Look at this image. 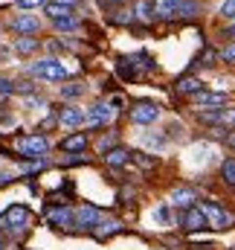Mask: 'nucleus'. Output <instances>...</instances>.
<instances>
[{
	"mask_svg": "<svg viewBox=\"0 0 235 250\" xmlns=\"http://www.w3.org/2000/svg\"><path fill=\"white\" fill-rule=\"evenodd\" d=\"M221 15L224 18H235V0H224L221 3Z\"/></svg>",
	"mask_w": 235,
	"mask_h": 250,
	"instance_id": "bb28decb",
	"label": "nucleus"
},
{
	"mask_svg": "<svg viewBox=\"0 0 235 250\" xmlns=\"http://www.w3.org/2000/svg\"><path fill=\"white\" fill-rule=\"evenodd\" d=\"M180 0H154V15L157 18H175Z\"/></svg>",
	"mask_w": 235,
	"mask_h": 250,
	"instance_id": "a211bd4d",
	"label": "nucleus"
},
{
	"mask_svg": "<svg viewBox=\"0 0 235 250\" xmlns=\"http://www.w3.org/2000/svg\"><path fill=\"white\" fill-rule=\"evenodd\" d=\"M9 93H15V82H9V79L0 76V96H9Z\"/></svg>",
	"mask_w": 235,
	"mask_h": 250,
	"instance_id": "cd10ccee",
	"label": "nucleus"
},
{
	"mask_svg": "<svg viewBox=\"0 0 235 250\" xmlns=\"http://www.w3.org/2000/svg\"><path fill=\"white\" fill-rule=\"evenodd\" d=\"M47 148H50V143H47V137H23V140H18V151H20V157H44L47 154Z\"/></svg>",
	"mask_w": 235,
	"mask_h": 250,
	"instance_id": "7ed1b4c3",
	"label": "nucleus"
},
{
	"mask_svg": "<svg viewBox=\"0 0 235 250\" xmlns=\"http://www.w3.org/2000/svg\"><path fill=\"white\" fill-rule=\"evenodd\" d=\"M200 12H203L200 0H180V3H177L175 18H195V15H200Z\"/></svg>",
	"mask_w": 235,
	"mask_h": 250,
	"instance_id": "2eb2a0df",
	"label": "nucleus"
},
{
	"mask_svg": "<svg viewBox=\"0 0 235 250\" xmlns=\"http://www.w3.org/2000/svg\"><path fill=\"white\" fill-rule=\"evenodd\" d=\"M128 160H131V151H128V148H122V146L111 148V151H105V163H108L111 169H122Z\"/></svg>",
	"mask_w": 235,
	"mask_h": 250,
	"instance_id": "9b49d317",
	"label": "nucleus"
},
{
	"mask_svg": "<svg viewBox=\"0 0 235 250\" xmlns=\"http://www.w3.org/2000/svg\"><path fill=\"white\" fill-rule=\"evenodd\" d=\"M157 117H160V108L154 102H139V105L131 108V123H137V125H148V123H154Z\"/></svg>",
	"mask_w": 235,
	"mask_h": 250,
	"instance_id": "0eeeda50",
	"label": "nucleus"
},
{
	"mask_svg": "<svg viewBox=\"0 0 235 250\" xmlns=\"http://www.w3.org/2000/svg\"><path fill=\"white\" fill-rule=\"evenodd\" d=\"M29 73H32V76H38V79H44V82H61V79H67V67H64L59 59L35 62L32 67H29Z\"/></svg>",
	"mask_w": 235,
	"mask_h": 250,
	"instance_id": "f03ea898",
	"label": "nucleus"
},
{
	"mask_svg": "<svg viewBox=\"0 0 235 250\" xmlns=\"http://www.w3.org/2000/svg\"><path fill=\"white\" fill-rule=\"evenodd\" d=\"M122 230H125V227H122L119 221H99L93 233H96L99 239H108V236H114V233H122Z\"/></svg>",
	"mask_w": 235,
	"mask_h": 250,
	"instance_id": "6ab92c4d",
	"label": "nucleus"
},
{
	"mask_svg": "<svg viewBox=\"0 0 235 250\" xmlns=\"http://www.w3.org/2000/svg\"><path fill=\"white\" fill-rule=\"evenodd\" d=\"M78 163H87V157L78 154V157H67V160H64V166H78Z\"/></svg>",
	"mask_w": 235,
	"mask_h": 250,
	"instance_id": "2f4dec72",
	"label": "nucleus"
},
{
	"mask_svg": "<svg viewBox=\"0 0 235 250\" xmlns=\"http://www.w3.org/2000/svg\"><path fill=\"white\" fill-rule=\"evenodd\" d=\"M114 117H117V108H111V105H105V102H99V105H93V108L84 111V123L90 125V128H96V125H108Z\"/></svg>",
	"mask_w": 235,
	"mask_h": 250,
	"instance_id": "20e7f679",
	"label": "nucleus"
},
{
	"mask_svg": "<svg viewBox=\"0 0 235 250\" xmlns=\"http://www.w3.org/2000/svg\"><path fill=\"white\" fill-rule=\"evenodd\" d=\"M183 227H186V230H203V227H206V218H203V212L197 209V204L183 212Z\"/></svg>",
	"mask_w": 235,
	"mask_h": 250,
	"instance_id": "9d476101",
	"label": "nucleus"
},
{
	"mask_svg": "<svg viewBox=\"0 0 235 250\" xmlns=\"http://www.w3.org/2000/svg\"><path fill=\"white\" fill-rule=\"evenodd\" d=\"M61 148H64V151H84V148H87V134L64 137V140H61Z\"/></svg>",
	"mask_w": 235,
	"mask_h": 250,
	"instance_id": "dca6fc26",
	"label": "nucleus"
},
{
	"mask_svg": "<svg viewBox=\"0 0 235 250\" xmlns=\"http://www.w3.org/2000/svg\"><path fill=\"white\" fill-rule=\"evenodd\" d=\"M53 26L61 32H70V29H78L81 21H78V15H61V18H53Z\"/></svg>",
	"mask_w": 235,
	"mask_h": 250,
	"instance_id": "f3484780",
	"label": "nucleus"
},
{
	"mask_svg": "<svg viewBox=\"0 0 235 250\" xmlns=\"http://www.w3.org/2000/svg\"><path fill=\"white\" fill-rule=\"evenodd\" d=\"M111 3H128V0H111Z\"/></svg>",
	"mask_w": 235,
	"mask_h": 250,
	"instance_id": "e433bc0d",
	"label": "nucleus"
},
{
	"mask_svg": "<svg viewBox=\"0 0 235 250\" xmlns=\"http://www.w3.org/2000/svg\"><path fill=\"white\" fill-rule=\"evenodd\" d=\"M50 221L56 227H70V224H76V215L70 207H56V209H50Z\"/></svg>",
	"mask_w": 235,
	"mask_h": 250,
	"instance_id": "ddd939ff",
	"label": "nucleus"
},
{
	"mask_svg": "<svg viewBox=\"0 0 235 250\" xmlns=\"http://www.w3.org/2000/svg\"><path fill=\"white\" fill-rule=\"evenodd\" d=\"M177 90H180V93H200V90H203V82L195 79V76H186V79L177 82Z\"/></svg>",
	"mask_w": 235,
	"mask_h": 250,
	"instance_id": "aec40b11",
	"label": "nucleus"
},
{
	"mask_svg": "<svg viewBox=\"0 0 235 250\" xmlns=\"http://www.w3.org/2000/svg\"><path fill=\"white\" fill-rule=\"evenodd\" d=\"M114 21H117V23H131V21H134V12H131V15H128V12H117Z\"/></svg>",
	"mask_w": 235,
	"mask_h": 250,
	"instance_id": "7c9ffc66",
	"label": "nucleus"
},
{
	"mask_svg": "<svg viewBox=\"0 0 235 250\" xmlns=\"http://www.w3.org/2000/svg\"><path fill=\"white\" fill-rule=\"evenodd\" d=\"M157 218H160V221H169V209H166V207H160V209H157Z\"/></svg>",
	"mask_w": 235,
	"mask_h": 250,
	"instance_id": "72a5a7b5",
	"label": "nucleus"
},
{
	"mask_svg": "<svg viewBox=\"0 0 235 250\" xmlns=\"http://www.w3.org/2000/svg\"><path fill=\"white\" fill-rule=\"evenodd\" d=\"M0 250H3V242H0Z\"/></svg>",
	"mask_w": 235,
	"mask_h": 250,
	"instance_id": "4c0bfd02",
	"label": "nucleus"
},
{
	"mask_svg": "<svg viewBox=\"0 0 235 250\" xmlns=\"http://www.w3.org/2000/svg\"><path fill=\"white\" fill-rule=\"evenodd\" d=\"M221 59H224V62H230V64H235V44H230V47H224Z\"/></svg>",
	"mask_w": 235,
	"mask_h": 250,
	"instance_id": "c85d7f7f",
	"label": "nucleus"
},
{
	"mask_svg": "<svg viewBox=\"0 0 235 250\" xmlns=\"http://www.w3.org/2000/svg\"><path fill=\"white\" fill-rule=\"evenodd\" d=\"M12 29L20 32L23 38H29V35H35V32L41 29V21H38L35 15H18V18L12 21Z\"/></svg>",
	"mask_w": 235,
	"mask_h": 250,
	"instance_id": "6e6552de",
	"label": "nucleus"
},
{
	"mask_svg": "<svg viewBox=\"0 0 235 250\" xmlns=\"http://www.w3.org/2000/svg\"><path fill=\"white\" fill-rule=\"evenodd\" d=\"M73 215H76V224H78V230H96V224L102 221V212H99L96 207H90V204L78 207Z\"/></svg>",
	"mask_w": 235,
	"mask_h": 250,
	"instance_id": "423d86ee",
	"label": "nucleus"
},
{
	"mask_svg": "<svg viewBox=\"0 0 235 250\" xmlns=\"http://www.w3.org/2000/svg\"><path fill=\"white\" fill-rule=\"evenodd\" d=\"M15 50L18 53H32V50H38V41L35 38H18L15 41Z\"/></svg>",
	"mask_w": 235,
	"mask_h": 250,
	"instance_id": "5701e85b",
	"label": "nucleus"
},
{
	"mask_svg": "<svg viewBox=\"0 0 235 250\" xmlns=\"http://www.w3.org/2000/svg\"><path fill=\"white\" fill-rule=\"evenodd\" d=\"M224 140H227V143H230V146H233V148H235V131H233V134H227Z\"/></svg>",
	"mask_w": 235,
	"mask_h": 250,
	"instance_id": "f704fd0d",
	"label": "nucleus"
},
{
	"mask_svg": "<svg viewBox=\"0 0 235 250\" xmlns=\"http://www.w3.org/2000/svg\"><path fill=\"white\" fill-rule=\"evenodd\" d=\"M61 125H67V128H78V125H84V108H64L59 117Z\"/></svg>",
	"mask_w": 235,
	"mask_h": 250,
	"instance_id": "f8f14e48",
	"label": "nucleus"
},
{
	"mask_svg": "<svg viewBox=\"0 0 235 250\" xmlns=\"http://www.w3.org/2000/svg\"><path fill=\"white\" fill-rule=\"evenodd\" d=\"M3 221H9V230H12V233H20V230L29 224V209H26L23 204H12V207L6 209Z\"/></svg>",
	"mask_w": 235,
	"mask_h": 250,
	"instance_id": "39448f33",
	"label": "nucleus"
},
{
	"mask_svg": "<svg viewBox=\"0 0 235 250\" xmlns=\"http://www.w3.org/2000/svg\"><path fill=\"white\" fill-rule=\"evenodd\" d=\"M47 3H53V6H59V9H67V12L78 9V0H47Z\"/></svg>",
	"mask_w": 235,
	"mask_h": 250,
	"instance_id": "393cba45",
	"label": "nucleus"
},
{
	"mask_svg": "<svg viewBox=\"0 0 235 250\" xmlns=\"http://www.w3.org/2000/svg\"><path fill=\"white\" fill-rule=\"evenodd\" d=\"M195 102L200 108H218V105L227 102V96L224 93H206V90H200V93H195Z\"/></svg>",
	"mask_w": 235,
	"mask_h": 250,
	"instance_id": "4468645a",
	"label": "nucleus"
},
{
	"mask_svg": "<svg viewBox=\"0 0 235 250\" xmlns=\"http://www.w3.org/2000/svg\"><path fill=\"white\" fill-rule=\"evenodd\" d=\"M142 143H145V146H154V148H163V146H166V137H160V134H145Z\"/></svg>",
	"mask_w": 235,
	"mask_h": 250,
	"instance_id": "b1692460",
	"label": "nucleus"
},
{
	"mask_svg": "<svg viewBox=\"0 0 235 250\" xmlns=\"http://www.w3.org/2000/svg\"><path fill=\"white\" fill-rule=\"evenodd\" d=\"M227 35H235V23L230 26V29H227Z\"/></svg>",
	"mask_w": 235,
	"mask_h": 250,
	"instance_id": "c9c22d12",
	"label": "nucleus"
},
{
	"mask_svg": "<svg viewBox=\"0 0 235 250\" xmlns=\"http://www.w3.org/2000/svg\"><path fill=\"white\" fill-rule=\"evenodd\" d=\"M197 209L203 212V218H206V227H218V230H227V227H233V215H230L224 207H218L215 201H200V204H197Z\"/></svg>",
	"mask_w": 235,
	"mask_h": 250,
	"instance_id": "f257e3e1",
	"label": "nucleus"
},
{
	"mask_svg": "<svg viewBox=\"0 0 235 250\" xmlns=\"http://www.w3.org/2000/svg\"><path fill=\"white\" fill-rule=\"evenodd\" d=\"M134 15H137L139 21H151V18H154V0H139Z\"/></svg>",
	"mask_w": 235,
	"mask_h": 250,
	"instance_id": "412c9836",
	"label": "nucleus"
},
{
	"mask_svg": "<svg viewBox=\"0 0 235 250\" xmlns=\"http://www.w3.org/2000/svg\"><path fill=\"white\" fill-rule=\"evenodd\" d=\"M195 201H197V192L189 187H180L172 192V207H177V209H189V207H195Z\"/></svg>",
	"mask_w": 235,
	"mask_h": 250,
	"instance_id": "1a4fd4ad",
	"label": "nucleus"
},
{
	"mask_svg": "<svg viewBox=\"0 0 235 250\" xmlns=\"http://www.w3.org/2000/svg\"><path fill=\"white\" fill-rule=\"evenodd\" d=\"M137 160H139V163H142V166H145V169H151V166H154V160H151V157H142V154H139V157H137Z\"/></svg>",
	"mask_w": 235,
	"mask_h": 250,
	"instance_id": "473e14b6",
	"label": "nucleus"
},
{
	"mask_svg": "<svg viewBox=\"0 0 235 250\" xmlns=\"http://www.w3.org/2000/svg\"><path fill=\"white\" fill-rule=\"evenodd\" d=\"M61 93H64L67 99H73V96H78V93H84V84H70V87H64Z\"/></svg>",
	"mask_w": 235,
	"mask_h": 250,
	"instance_id": "a878e982",
	"label": "nucleus"
},
{
	"mask_svg": "<svg viewBox=\"0 0 235 250\" xmlns=\"http://www.w3.org/2000/svg\"><path fill=\"white\" fill-rule=\"evenodd\" d=\"M41 3H47V0H18L20 9H35V6H41Z\"/></svg>",
	"mask_w": 235,
	"mask_h": 250,
	"instance_id": "c756f323",
	"label": "nucleus"
},
{
	"mask_svg": "<svg viewBox=\"0 0 235 250\" xmlns=\"http://www.w3.org/2000/svg\"><path fill=\"white\" fill-rule=\"evenodd\" d=\"M221 178L230 184V187H235V160L230 157V160H224V166H221Z\"/></svg>",
	"mask_w": 235,
	"mask_h": 250,
	"instance_id": "4be33fe9",
	"label": "nucleus"
}]
</instances>
